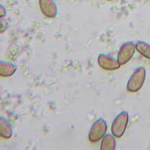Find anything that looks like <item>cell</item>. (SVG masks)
<instances>
[{"mask_svg":"<svg viewBox=\"0 0 150 150\" xmlns=\"http://www.w3.org/2000/svg\"><path fill=\"white\" fill-rule=\"evenodd\" d=\"M146 77V71L143 67H137L132 72L131 76L128 80L126 88L127 91L131 93L139 92L144 85Z\"/></svg>","mask_w":150,"mask_h":150,"instance_id":"6da1fadb","label":"cell"},{"mask_svg":"<svg viewBox=\"0 0 150 150\" xmlns=\"http://www.w3.org/2000/svg\"><path fill=\"white\" fill-rule=\"evenodd\" d=\"M108 124L104 118H99L92 124L88 132V141L91 143H97L107 133Z\"/></svg>","mask_w":150,"mask_h":150,"instance_id":"7a4b0ae2","label":"cell"},{"mask_svg":"<svg viewBox=\"0 0 150 150\" xmlns=\"http://www.w3.org/2000/svg\"><path fill=\"white\" fill-rule=\"evenodd\" d=\"M129 116L128 112L124 111L120 112L116 118L114 119L113 122L111 126L112 134L116 138H121L125 134L126 129L129 124Z\"/></svg>","mask_w":150,"mask_h":150,"instance_id":"3957f363","label":"cell"},{"mask_svg":"<svg viewBox=\"0 0 150 150\" xmlns=\"http://www.w3.org/2000/svg\"><path fill=\"white\" fill-rule=\"evenodd\" d=\"M136 51V45L134 42L128 41L124 43L120 47L117 54V61L120 66L126 64L132 58Z\"/></svg>","mask_w":150,"mask_h":150,"instance_id":"277c9868","label":"cell"},{"mask_svg":"<svg viewBox=\"0 0 150 150\" xmlns=\"http://www.w3.org/2000/svg\"><path fill=\"white\" fill-rule=\"evenodd\" d=\"M99 66L105 71H112L118 70L120 65L117 61V59H115L112 56L106 54H100L99 55L97 58Z\"/></svg>","mask_w":150,"mask_h":150,"instance_id":"5b68a950","label":"cell"},{"mask_svg":"<svg viewBox=\"0 0 150 150\" xmlns=\"http://www.w3.org/2000/svg\"><path fill=\"white\" fill-rule=\"evenodd\" d=\"M41 12L47 18H55L58 14V8L54 0H39Z\"/></svg>","mask_w":150,"mask_h":150,"instance_id":"8992f818","label":"cell"},{"mask_svg":"<svg viewBox=\"0 0 150 150\" xmlns=\"http://www.w3.org/2000/svg\"><path fill=\"white\" fill-rule=\"evenodd\" d=\"M13 136L11 124L6 117L0 116V137L3 140H10Z\"/></svg>","mask_w":150,"mask_h":150,"instance_id":"52a82bcc","label":"cell"},{"mask_svg":"<svg viewBox=\"0 0 150 150\" xmlns=\"http://www.w3.org/2000/svg\"><path fill=\"white\" fill-rule=\"evenodd\" d=\"M17 71V66L11 62L0 60V77L8 78L12 76Z\"/></svg>","mask_w":150,"mask_h":150,"instance_id":"ba28073f","label":"cell"},{"mask_svg":"<svg viewBox=\"0 0 150 150\" xmlns=\"http://www.w3.org/2000/svg\"><path fill=\"white\" fill-rule=\"evenodd\" d=\"M117 148V141L116 137L112 134L106 133L104 137L101 139L100 149L114 150Z\"/></svg>","mask_w":150,"mask_h":150,"instance_id":"9c48e42d","label":"cell"},{"mask_svg":"<svg viewBox=\"0 0 150 150\" xmlns=\"http://www.w3.org/2000/svg\"><path fill=\"white\" fill-rule=\"evenodd\" d=\"M136 50L139 54H141L144 58L150 59V44L144 41H137L136 43Z\"/></svg>","mask_w":150,"mask_h":150,"instance_id":"30bf717a","label":"cell"},{"mask_svg":"<svg viewBox=\"0 0 150 150\" xmlns=\"http://www.w3.org/2000/svg\"><path fill=\"white\" fill-rule=\"evenodd\" d=\"M6 15V9L5 6L0 4V18H3L5 17Z\"/></svg>","mask_w":150,"mask_h":150,"instance_id":"8fae6325","label":"cell"},{"mask_svg":"<svg viewBox=\"0 0 150 150\" xmlns=\"http://www.w3.org/2000/svg\"><path fill=\"white\" fill-rule=\"evenodd\" d=\"M1 18H0V33L3 32V31H5V29L6 28V23H5L3 20H1Z\"/></svg>","mask_w":150,"mask_h":150,"instance_id":"7c38bea8","label":"cell"},{"mask_svg":"<svg viewBox=\"0 0 150 150\" xmlns=\"http://www.w3.org/2000/svg\"><path fill=\"white\" fill-rule=\"evenodd\" d=\"M107 1H109V2H110V1H112V0H107Z\"/></svg>","mask_w":150,"mask_h":150,"instance_id":"4fadbf2b","label":"cell"}]
</instances>
